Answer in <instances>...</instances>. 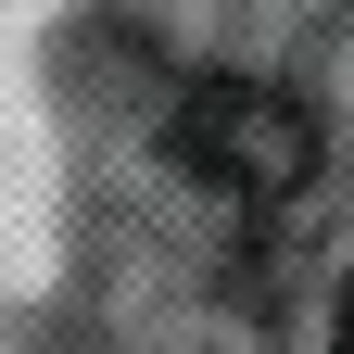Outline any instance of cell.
I'll return each mask as SVG.
<instances>
[{
    "instance_id": "cell-1",
    "label": "cell",
    "mask_w": 354,
    "mask_h": 354,
    "mask_svg": "<svg viewBox=\"0 0 354 354\" xmlns=\"http://www.w3.org/2000/svg\"><path fill=\"white\" fill-rule=\"evenodd\" d=\"M165 152L215 203H291L317 177V114L291 88H266V76H190L177 114H165Z\"/></svg>"
},
{
    "instance_id": "cell-2",
    "label": "cell",
    "mask_w": 354,
    "mask_h": 354,
    "mask_svg": "<svg viewBox=\"0 0 354 354\" xmlns=\"http://www.w3.org/2000/svg\"><path fill=\"white\" fill-rule=\"evenodd\" d=\"M329 354H354V279H342V304H329Z\"/></svg>"
}]
</instances>
